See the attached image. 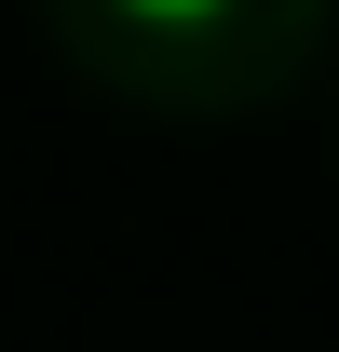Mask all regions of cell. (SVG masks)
<instances>
[{
  "label": "cell",
  "mask_w": 339,
  "mask_h": 352,
  "mask_svg": "<svg viewBox=\"0 0 339 352\" xmlns=\"http://www.w3.org/2000/svg\"><path fill=\"white\" fill-rule=\"evenodd\" d=\"M109 14H136V28H204L217 0H109Z\"/></svg>",
  "instance_id": "6da1fadb"
}]
</instances>
